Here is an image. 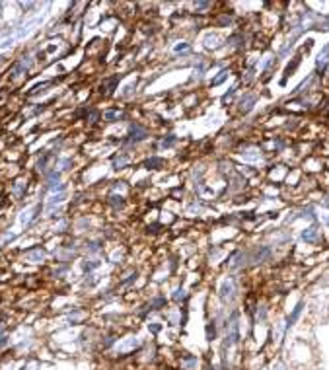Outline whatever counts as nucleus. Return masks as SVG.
I'll use <instances>...</instances> for the list:
<instances>
[{
  "instance_id": "nucleus-7",
  "label": "nucleus",
  "mask_w": 329,
  "mask_h": 370,
  "mask_svg": "<svg viewBox=\"0 0 329 370\" xmlns=\"http://www.w3.org/2000/svg\"><path fill=\"white\" fill-rule=\"evenodd\" d=\"M304 240H308V242H312V240H316V228H308L304 232Z\"/></svg>"
},
{
  "instance_id": "nucleus-10",
  "label": "nucleus",
  "mask_w": 329,
  "mask_h": 370,
  "mask_svg": "<svg viewBox=\"0 0 329 370\" xmlns=\"http://www.w3.org/2000/svg\"><path fill=\"white\" fill-rule=\"evenodd\" d=\"M129 162V158L127 156H123V158H117V160H115V168H123V166H125Z\"/></svg>"
},
{
  "instance_id": "nucleus-11",
  "label": "nucleus",
  "mask_w": 329,
  "mask_h": 370,
  "mask_svg": "<svg viewBox=\"0 0 329 370\" xmlns=\"http://www.w3.org/2000/svg\"><path fill=\"white\" fill-rule=\"evenodd\" d=\"M207 337L208 339H214V323H208L207 325Z\"/></svg>"
},
{
  "instance_id": "nucleus-15",
  "label": "nucleus",
  "mask_w": 329,
  "mask_h": 370,
  "mask_svg": "<svg viewBox=\"0 0 329 370\" xmlns=\"http://www.w3.org/2000/svg\"><path fill=\"white\" fill-rule=\"evenodd\" d=\"M187 49V43H183V45H177V49H175V51H185Z\"/></svg>"
},
{
  "instance_id": "nucleus-3",
  "label": "nucleus",
  "mask_w": 329,
  "mask_h": 370,
  "mask_svg": "<svg viewBox=\"0 0 329 370\" xmlns=\"http://www.w3.org/2000/svg\"><path fill=\"white\" fill-rule=\"evenodd\" d=\"M269 253H271V249H269V248H261V249L255 251L253 261H263V259H267V257H269Z\"/></svg>"
},
{
  "instance_id": "nucleus-6",
  "label": "nucleus",
  "mask_w": 329,
  "mask_h": 370,
  "mask_svg": "<svg viewBox=\"0 0 329 370\" xmlns=\"http://www.w3.org/2000/svg\"><path fill=\"white\" fill-rule=\"evenodd\" d=\"M253 103H255V98H253V96L242 99V109H244V111H249L251 107H253Z\"/></svg>"
},
{
  "instance_id": "nucleus-4",
  "label": "nucleus",
  "mask_w": 329,
  "mask_h": 370,
  "mask_svg": "<svg viewBox=\"0 0 329 370\" xmlns=\"http://www.w3.org/2000/svg\"><path fill=\"white\" fill-rule=\"evenodd\" d=\"M232 290H234V285L226 281L224 285H222V288H220V296H222V298H228V296H232Z\"/></svg>"
},
{
  "instance_id": "nucleus-13",
  "label": "nucleus",
  "mask_w": 329,
  "mask_h": 370,
  "mask_svg": "<svg viewBox=\"0 0 329 370\" xmlns=\"http://www.w3.org/2000/svg\"><path fill=\"white\" fill-rule=\"evenodd\" d=\"M117 117H121V115H117V113H113V111H107V113H105V119H117Z\"/></svg>"
},
{
  "instance_id": "nucleus-1",
  "label": "nucleus",
  "mask_w": 329,
  "mask_h": 370,
  "mask_svg": "<svg viewBox=\"0 0 329 370\" xmlns=\"http://www.w3.org/2000/svg\"><path fill=\"white\" fill-rule=\"evenodd\" d=\"M146 139V130L142 129V127H138V125H135V127H130V130H129V139H127V142H130V144H135V142H140V140H144Z\"/></svg>"
},
{
  "instance_id": "nucleus-5",
  "label": "nucleus",
  "mask_w": 329,
  "mask_h": 370,
  "mask_svg": "<svg viewBox=\"0 0 329 370\" xmlns=\"http://www.w3.org/2000/svg\"><path fill=\"white\" fill-rule=\"evenodd\" d=\"M300 312H302V304H298V306L294 308V312H292V314L288 316V325H292V323H294L296 320H298V316H300Z\"/></svg>"
},
{
  "instance_id": "nucleus-2",
  "label": "nucleus",
  "mask_w": 329,
  "mask_h": 370,
  "mask_svg": "<svg viewBox=\"0 0 329 370\" xmlns=\"http://www.w3.org/2000/svg\"><path fill=\"white\" fill-rule=\"evenodd\" d=\"M162 164H164L162 158H150V160H146V162H144V168H148V170H156V168H160Z\"/></svg>"
},
{
  "instance_id": "nucleus-12",
  "label": "nucleus",
  "mask_w": 329,
  "mask_h": 370,
  "mask_svg": "<svg viewBox=\"0 0 329 370\" xmlns=\"http://www.w3.org/2000/svg\"><path fill=\"white\" fill-rule=\"evenodd\" d=\"M29 259H43V251H33V253H27Z\"/></svg>"
},
{
  "instance_id": "nucleus-8",
  "label": "nucleus",
  "mask_w": 329,
  "mask_h": 370,
  "mask_svg": "<svg viewBox=\"0 0 329 370\" xmlns=\"http://www.w3.org/2000/svg\"><path fill=\"white\" fill-rule=\"evenodd\" d=\"M173 144H175V136H173V135H170L167 139H164V140H162V146H164V148H167V146H173Z\"/></svg>"
},
{
  "instance_id": "nucleus-14",
  "label": "nucleus",
  "mask_w": 329,
  "mask_h": 370,
  "mask_svg": "<svg viewBox=\"0 0 329 370\" xmlns=\"http://www.w3.org/2000/svg\"><path fill=\"white\" fill-rule=\"evenodd\" d=\"M94 267H98V261H92V263H86L84 269H94Z\"/></svg>"
},
{
  "instance_id": "nucleus-9",
  "label": "nucleus",
  "mask_w": 329,
  "mask_h": 370,
  "mask_svg": "<svg viewBox=\"0 0 329 370\" xmlns=\"http://www.w3.org/2000/svg\"><path fill=\"white\" fill-rule=\"evenodd\" d=\"M226 76H228V70H222V72H220V76L212 80V86H218V84H220L222 80H226Z\"/></svg>"
}]
</instances>
